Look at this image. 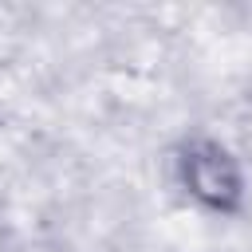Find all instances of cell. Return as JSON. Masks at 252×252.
I'll use <instances>...</instances> for the list:
<instances>
[{"mask_svg":"<svg viewBox=\"0 0 252 252\" xmlns=\"http://www.w3.org/2000/svg\"><path fill=\"white\" fill-rule=\"evenodd\" d=\"M181 177L189 193L213 209H232L240 201V169L217 142H193L181 158Z\"/></svg>","mask_w":252,"mask_h":252,"instance_id":"1","label":"cell"}]
</instances>
